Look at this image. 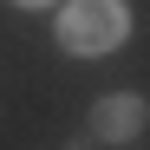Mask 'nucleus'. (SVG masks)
I'll return each instance as SVG.
<instances>
[{
    "mask_svg": "<svg viewBox=\"0 0 150 150\" xmlns=\"http://www.w3.org/2000/svg\"><path fill=\"white\" fill-rule=\"evenodd\" d=\"M124 33H131V7L124 0H65V13H59V46L79 52V59L117 52Z\"/></svg>",
    "mask_w": 150,
    "mask_h": 150,
    "instance_id": "f257e3e1",
    "label": "nucleus"
},
{
    "mask_svg": "<svg viewBox=\"0 0 150 150\" xmlns=\"http://www.w3.org/2000/svg\"><path fill=\"white\" fill-rule=\"evenodd\" d=\"M144 117H150V105H144L137 91H111V98L91 105V131L105 137V144H124V137L144 131Z\"/></svg>",
    "mask_w": 150,
    "mask_h": 150,
    "instance_id": "f03ea898",
    "label": "nucleus"
},
{
    "mask_svg": "<svg viewBox=\"0 0 150 150\" xmlns=\"http://www.w3.org/2000/svg\"><path fill=\"white\" fill-rule=\"evenodd\" d=\"M13 7H52V0H13Z\"/></svg>",
    "mask_w": 150,
    "mask_h": 150,
    "instance_id": "7ed1b4c3",
    "label": "nucleus"
}]
</instances>
